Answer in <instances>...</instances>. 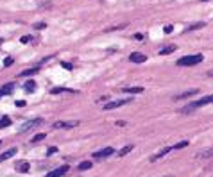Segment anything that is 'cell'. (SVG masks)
<instances>
[{
	"label": "cell",
	"mask_w": 213,
	"mask_h": 177,
	"mask_svg": "<svg viewBox=\"0 0 213 177\" xmlns=\"http://www.w3.org/2000/svg\"><path fill=\"white\" fill-rule=\"evenodd\" d=\"M208 104H213V95H206V97H203L201 100L190 102L188 106L181 107V109H179V113H181V115H186V113H192V111L199 109V107H203V106H208Z\"/></svg>",
	"instance_id": "obj_1"
},
{
	"label": "cell",
	"mask_w": 213,
	"mask_h": 177,
	"mask_svg": "<svg viewBox=\"0 0 213 177\" xmlns=\"http://www.w3.org/2000/svg\"><path fill=\"white\" fill-rule=\"evenodd\" d=\"M203 54H192V56H184L181 59H177V66H195L203 61Z\"/></svg>",
	"instance_id": "obj_2"
},
{
	"label": "cell",
	"mask_w": 213,
	"mask_h": 177,
	"mask_svg": "<svg viewBox=\"0 0 213 177\" xmlns=\"http://www.w3.org/2000/svg\"><path fill=\"white\" fill-rule=\"evenodd\" d=\"M43 120L41 118H32V120H29V122H25V124L20 125V129H18V133H27V131H31V129H34V127H38V125L41 124Z\"/></svg>",
	"instance_id": "obj_3"
},
{
	"label": "cell",
	"mask_w": 213,
	"mask_h": 177,
	"mask_svg": "<svg viewBox=\"0 0 213 177\" xmlns=\"http://www.w3.org/2000/svg\"><path fill=\"white\" fill-rule=\"evenodd\" d=\"M79 125V120H72V122H64V120H59V122H54L52 129H72V127H77Z\"/></svg>",
	"instance_id": "obj_4"
},
{
	"label": "cell",
	"mask_w": 213,
	"mask_h": 177,
	"mask_svg": "<svg viewBox=\"0 0 213 177\" xmlns=\"http://www.w3.org/2000/svg\"><path fill=\"white\" fill-rule=\"evenodd\" d=\"M113 152H115V150H113V147H104V148H100V150L93 152V156H91V157H95V159H106V157H109Z\"/></svg>",
	"instance_id": "obj_5"
},
{
	"label": "cell",
	"mask_w": 213,
	"mask_h": 177,
	"mask_svg": "<svg viewBox=\"0 0 213 177\" xmlns=\"http://www.w3.org/2000/svg\"><path fill=\"white\" fill-rule=\"evenodd\" d=\"M129 98H120V100H111V102H106L104 104V109L106 111H109V109H117V107H120V106L127 104Z\"/></svg>",
	"instance_id": "obj_6"
},
{
	"label": "cell",
	"mask_w": 213,
	"mask_h": 177,
	"mask_svg": "<svg viewBox=\"0 0 213 177\" xmlns=\"http://www.w3.org/2000/svg\"><path fill=\"white\" fill-rule=\"evenodd\" d=\"M68 170H70V167H68V165H63V167H59V168H56V170H52V172H48L45 177H63Z\"/></svg>",
	"instance_id": "obj_7"
},
{
	"label": "cell",
	"mask_w": 213,
	"mask_h": 177,
	"mask_svg": "<svg viewBox=\"0 0 213 177\" xmlns=\"http://www.w3.org/2000/svg\"><path fill=\"white\" fill-rule=\"evenodd\" d=\"M129 61L131 63H145L147 61V56L141 52H133L131 56H129Z\"/></svg>",
	"instance_id": "obj_8"
},
{
	"label": "cell",
	"mask_w": 213,
	"mask_h": 177,
	"mask_svg": "<svg viewBox=\"0 0 213 177\" xmlns=\"http://www.w3.org/2000/svg\"><path fill=\"white\" fill-rule=\"evenodd\" d=\"M199 93V90H186V91H183V93L176 95L174 97V100H183V98H190V97H193V95Z\"/></svg>",
	"instance_id": "obj_9"
},
{
	"label": "cell",
	"mask_w": 213,
	"mask_h": 177,
	"mask_svg": "<svg viewBox=\"0 0 213 177\" xmlns=\"http://www.w3.org/2000/svg\"><path fill=\"white\" fill-rule=\"evenodd\" d=\"M170 150H174V148H172V147H165V148H161L160 152H158V154H154V156L150 157V161H158V159H160V157H163V156H167V154H168V152H170Z\"/></svg>",
	"instance_id": "obj_10"
},
{
	"label": "cell",
	"mask_w": 213,
	"mask_h": 177,
	"mask_svg": "<svg viewBox=\"0 0 213 177\" xmlns=\"http://www.w3.org/2000/svg\"><path fill=\"white\" fill-rule=\"evenodd\" d=\"M16 170H18V172H21V174H27V172L31 170L29 161H20V163H16Z\"/></svg>",
	"instance_id": "obj_11"
},
{
	"label": "cell",
	"mask_w": 213,
	"mask_h": 177,
	"mask_svg": "<svg viewBox=\"0 0 213 177\" xmlns=\"http://www.w3.org/2000/svg\"><path fill=\"white\" fill-rule=\"evenodd\" d=\"M14 154H16V148H14V147H13V148H9V150H6L4 154H0V163L7 161V159H9V157H13Z\"/></svg>",
	"instance_id": "obj_12"
},
{
	"label": "cell",
	"mask_w": 213,
	"mask_h": 177,
	"mask_svg": "<svg viewBox=\"0 0 213 177\" xmlns=\"http://www.w3.org/2000/svg\"><path fill=\"white\" fill-rule=\"evenodd\" d=\"M134 148V143H129V145H126V147H122L120 150H118V157H124V156H127L129 152Z\"/></svg>",
	"instance_id": "obj_13"
},
{
	"label": "cell",
	"mask_w": 213,
	"mask_h": 177,
	"mask_svg": "<svg viewBox=\"0 0 213 177\" xmlns=\"http://www.w3.org/2000/svg\"><path fill=\"white\" fill-rule=\"evenodd\" d=\"M38 72H40V66H34V68H27V70H23V72H20V75H18V77H27V75H36Z\"/></svg>",
	"instance_id": "obj_14"
},
{
	"label": "cell",
	"mask_w": 213,
	"mask_h": 177,
	"mask_svg": "<svg viewBox=\"0 0 213 177\" xmlns=\"http://www.w3.org/2000/svg\"><path fill=\"white\" fill-rule=\"evenodd\" d=\"M13 90H14V84L9 83V84H6V86L0 88V95H11L13 93Z\"/></svg>",
	"instance_id": "obj_15"
},
{
	"label": "cell",
	"mask_w": 213,
	"mask_h": 177,
	"mask_svg": "<svg viewBox=\"0 0 213 177\" xmlns=\"http://www.w3.org/2000/svg\"><path fill=\"white\" fill-rule=\"evenodd\" d=\"M23 88H25V91H27V93H32V91H36V88H38V84H36V81H27Z\"/></svg>",
	"instance_id": "obj_16"
},
{
	"label": "cell",
	"mask_w": 213,
	"mask_h": 177,
	"mask_svg": "<svg viewBox=\"0 0 213 177\" xmlns=\"http://www.w3.org/2000/svg\"><path fill=\"white\" fill-rule=\"evenodd\" d=\"M176 48H177L176 45H168V47H163V48L160 50V56H168V54H172L174 50H176Z\"/></svg>",
	"instance_id": "obj_17"
},
{
	"label": "cell",
	"mask_w": 213,
	"mask_h": 177,
	"mask_svg": "<svg viewBox=\"0 0 213 177\" xmlns=\"http://www.w3.org/2000/svg\"><path fill=\"white\" fill-rule=\"evenodd\" d=\"M213 156V148H208V150H201V152H197V159H203V157H211Z\"/></svg>",
	"instance_id": "obj_18"
},
{
	"label": "cell",
	"mask_w": 213,
	"mask_h": 177,
	"mask_svg": "<svg viewBox=\"0 0 213 177\" xmlns=\"http://www.w3.org/2000/svg\"><path fill=\"white\" fill-rule=\"evenodd\" d=\"M203 27H206V23H204V21H197V23L188 25V27H186V31H197V29H203Z\"/></svg>",
	"instance_id": "obj_19"
},
{
	"label": "cell",
	"mask_w": 213,
	"mask_h": 177,
	"mask_svg": "<svg viewBox=\"0 0 213 177\" xmlns=\"http://www.w3.org/2000/svg\"><path fill=\"white\" fill-rule=\"evenodd\" d=\"M126 93H141L143 91V88L141 86H134V88H122Z\"/></svg>",
	"instance_id": "obj_20"
},
{
	"label": "cell",
	"mask_w": 213,
	"mask_h": 177,
	"mask_svg": "<svg viewBox=\"0 0 213 177\" xmlns=\"http://www.w3.org/2000/svg\"><path fill=\"white\" fill-rule=\"evenodd\" d=\"M9 125H11L9 116H2V118H0V129H6V127H9Z\"/></svg>",
	"instance_id": "obj_21"
},
{
	"label": "cell",
	"mask_w": 213,
	"mask_h": 177,
	"mask_svg": "<svg viewBox=\"0 0 213 177\" xmlns=\"http://www.w3.org/2000/svg\"><path fill=\"white\" fill-rule=\"evenodd\" d=\"M63 91H68V93H75V90H70V88H54L52 90V95H57V93H63Z\"/></svg>",
	"instance_id": "obj_22"
},
{
	"label": "cell",
	"mask_w": 213,
	"mask_h": 177,
	"mask_svg": "<svg viewBox=\"0 0 213 177\" xmlns=\"http://www.w3.org/2000/svg\"><path fill=\"white\" fill-rule=\"evenodd\" d=\"M91 167H93V165H91V161H83V163H79V170H81V172L90 170Z\"/></svg>",
	"instance_id": "obj_23"
},
{
	"label": "cell",
	"mask_w": 213,
	"mask_h": 177,
	"mask_svg": "<svg viewBox=\"0 0 213 177\" xmlns=\"http://www.w3.org/2000/svg\"><path fill=\"white\" fill-rule=\"evenodd\" d=\"M45 27H47V23H45V21H36V23L32 25V29H36V31H43Z\"/></svg>",
	"instance_id": "obj_24"
},
{
	"label": "cell",
	"mask_w": 213,
	"mask_h": 177,
	"mask_svg": "<svg viewBox=\"0 0 213 177\" xmlns=\"http://www.w3.org/2000/svg\"><path fill=\"white\" fill-rule=\"evenodd\" d=\"M45 138H47V134H45V133H41V134H36L31 140V143H38V141H41V140H45Z\"/></svg>",
	"instance_id": "obj_25"
},
{
	"label": "cell",
	"mask_w": 213,
	"mask_h": 177,
	"mask_svg": "<svg viewBox=\"0 0 213 177\" xmlns=\"http://www.w3.org/2000/svg\"><path fill=\"white\" fill-rule=\"evenodd\" d=\"M184 147H188V141H179L177 145H174L172 148H174V150H177V148H184Z\"/></svg>",
	"instance_id": "obj_26"
},
{
	"label": "cell",
	"mask_w": 213,
	"mask_h": 177,
	"mask_svg": "<svg viewBox=\"0 0 213 177\" xmlns=\"http://www.w3.org/2000/svg\"><path fill=\"white\" fill-rule=\"evenodd\" d=\"M32 41V36H21L20 38V43H29Z\"/></svg>",
	"instance_id": "obj_27"
},
{
	"label": "cell",
	"mask_w": 213,
	"mask_h": 177,
	"mask_svg": "<svg viewBox=\"0 0 213 177\" xmlns=\"http://www.w3.org/2000/svg\"><path fill=\"white\" fill-rule=\"evenodd\" d=\"M56 152H57V148H56V147H50V148L47 150V157H48V156H52V154H56Z\"/></svg>",
	"instance_id": "obj_28"
},
{
	"label": "cell",
	"mask_w": 213,
	"mask_h": 177,
	"mask_svg": "<svg viewBox=\"0 0 213 177\" xmlns=\"http://www.w3.org/2000/svg\"><path fill=\"white\" fill-rule=\"evenodd\" d=\"M61 66H63V68H66V70H72V68H74L70 63H64V61H61Z\"/></svg>",
	"instance_id": "obj_29"
},
{
	"label": "cell",
	"mask_w": 213,
	"mask_h": 177,
	"mask_svg": "<svg viewBox=\"0 0 213 177\" xmlns=\"http://www.w3.org/2000/svg\"><path fill=\"white\" fill-rule=\"evenodd\" d=\"M13 57H7V59H6V61H4V66H11V64H13Z\"/></svg>",
	"instance_id": "obj_30"
},
{
	"label": "cell",
	"mask_w": 213,
	"mask_h": 177,
	"mask_svg": "<svg viewBox=\"0 0 213 177\" xmlns=\"http://www.w3.org/2000/svg\"><path fill=\"white\" fill-rule=\"evenodd\" d=\"M172 29H174L172 25H167V27H165V32H167V34H170V32H172Z\"/></svg>",
	"instance_id": "obj_31"
},
{
	"label": "cell",
	"mask_w": 213,
	"mask_h": 177,
	"mask_svg": "<svg viewBox=\"0 0 213 177\" xmlns=\"http://www.w3.org/2000/svg\"><path fill=\"white\" fill-rule=\"evenodd\" d=\"M14 104L18 106V107H21V106H25V102H23V100H16V102H14Z\"/></svg>",
	"instance_id": "obj_32"
},
{
	"label": "cell",
	"mask_w": 213,
	"mask_h": 177,
	"mask_svg": "<svg viewBox=\"0 0 213 177\" xmlns=\"http://www.w3.org/2000/svg\"><path fill=\"white\" fill-rule=\"evenodd\" d=\"M115 124H117L118 127H124V125H126V122H122V120H118V122H115Z\"/></svg>",
	"instance_id": "obj_33"
},
{
	"label": "cell",
	"mask_w": 213,
	"mask_h": 177,
	"mask_svg": "<svg viewBox=\"0 0 213 177\" xmlns=\"http://www.w3.org/2000/svg\"><path fill=\"white\" fill-rule=\"evenodd\" d=\"M208 75H210V77H213V70H211V72H208Z\"/></svg>",
	"instance_id": "obj_34"
},
{
	"label": "cell",
	"mask_w": 213,
	"mask_h": 177,
	"mask_svg": "<svg viewBox=\"0 0 213 177\" xmlns=\"http://www.w3.org/2000/svg\"><path fill=\"white\" fill-rule=\"evenodd\" d=\"M165 177H174V175H165Z\"/></svg>",
	"instance_id": "obj_35"
},
{
	"label": "cell",
	"mask_w": 213,
	"mask_h": 177,
	"mask_svg": "<svg viewBox=\"0 0 213 177\" xmlns=\"http://www.w3.org/2000/svg\"><path fill=\"white\" fill-rule=\"evenodd\" d=\"M201 2H206V0H201Z\"/></svg>",
	"instance_id": "obj_36"
},
{
	"label": "cell",
	"mask_w": 213,
	"mask_h": 177,
	"mask_svg": "<svg viewBox=\"0 0 213 177\" xmlns=\"http://www.w3.org/2000/svg\"><path fill=\"white\" fill-rule=\"evenodd\" d=\"M0 43H2V40H0Z\"/></svg>",
	"instance_id": "obj_37"
}]
</instances>
